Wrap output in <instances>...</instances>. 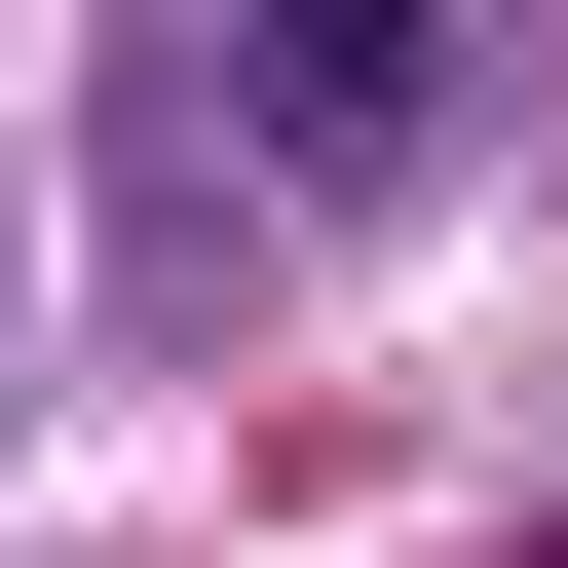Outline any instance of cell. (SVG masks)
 <instances>
[{
	"label": "cell",
	"mask_w": 568,
	"mask_h": 568,
	"mask_svg": "<svg viewBox=\"0 0 568 568\" xmlns=\"http://www.w3.org/2000/svg\"><path fill=\"white\" fill-rule=\"evenodd\" d=\"M227 152L265 190H417L455 152V0H227Z\"/></svg>",
	"instance_id": "1"
}]
</instances>
